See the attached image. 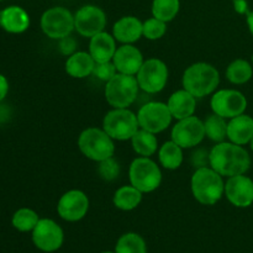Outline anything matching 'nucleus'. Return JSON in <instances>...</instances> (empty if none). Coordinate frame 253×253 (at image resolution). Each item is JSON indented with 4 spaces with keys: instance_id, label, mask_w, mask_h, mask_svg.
<instances>
[{
    "instance_id": "obj_1",
    "label": "nucleus",
    "mask_w": 253,
    "mask_h": 253,
    "mask_svg": "<svg viewBox=\"0 0 253 253\" xmlns=\"http://www.w3.org/2000/svg\"><path fill=\"white\" fill-rule=\"evenodd\" d=\"M209 166L222 177L230 178L245 174L251 167V157L242 146L224 141L209 152Z\"/></svg>"
},
{
    "instance_id": "obj_2",
    "label": "nucleus",
    "mask_w": 253,
    "mask_h": 253,
    "mask_svg": "<svg viewBox=\"0 0 253 253\" xmlns=\"http://www.w3.org/2000/svg\"><path fill=\"white\" fill-rule=\"evenodd\" d=\"M193 197L203 205H214L225 195V182L222 175L211 167H199L190 179Z\"/></svg>"
},
{
    "instance_id": "obj_3",
    "label": "nucleus",
    "mask_w": 253,
    "mask_h": 253,
    "mask_svg": "<svg viewBox=\"0 0 253 253\" xmlns=\"http://www.w3.org/2000/svg\"><path fill=\"white\" fill-rule=\"evenodd\" d=\"M182 83L183 89L195 98H204L216 90L220 83V74L212 64L198 62L185 69Z\"/></svg>"
},
{
    "instance_id": "obj_4",
    "label": "nucleus",
    "mask_w": 253,
    "mask_h": 253,
    "mask_svg": "<svg viewBox=\"0 0 253 253\" xmlns=\"http://www.w3.org/2000/svg\"><path fill=\"white\" fill-rule=\"evenodd\" d=\"M78 147L86 158L95 162L114 157L115 153L113 138L104 128L98 127H88L82 131L78 137Z\"/></svg>"
},
{
    "instance_id": "obj_5",
    "label": "nucleus",
    "mask_w": 253,
    "mask_h": 253,
    "mask_svg": "<svg viewBox=\"0 0 253 253\" xmlns=\"http://www.w3.org/2000/svg\"><path fill=\"white\" fill-rule=\"evenodd\" d=\"M138 90L140 85L135 76L118 73L106 82L105 99L113 108H128L137 98Z\"/></svg>"
},
{
    "instance_id": "obj_6",
    "label": "nucleus",
    "mask_w": 253,
    "mask_h": 253,
    "mask_svg": "<svg viewBox=\"0 0 253 253\" xmlns=\"http://www.w3.org/2000/svg\"><path fill=\"white\" fill-rule=\"evenodd\" d=\"M130 184L141 193H152L162 183V172L150 157H137L128 168Z\"/></svg>"
},
{
    "instance_id": "obj_7",
    "label": "nucleus",
    "mask_w": 253,
    "mask_h": 253,
    "mask_svg": "<svg viewBox=\"0 0 253 253\" xmlns=\"http://www.w3.org/2000/svg\"><path fill=\"white\" fill-rule=\"evenodd\" d=\"M103 128L113 140L126 141L132 138L140 125L137 115L127 108H114L104 118Z\"/></svg>"
},
{
    "instance_id": "obj_8",
    "label": "nucleus",
    "mask_w": 253,
    "mask_h": 253,
    "mask_svg": "<svg viewBox=\"0 0 253 253\" xmlns=\"http://www.w3.org/2000/svg\"><path fill=\"white\" fill-rule=\"evenodd\" d=\"M41 29L52 40L69 36L74 30V15L63 6L51 7L42 14Z\"/></svg>"
},
{
    "instance_id": "obj_9",
    "label": "nucleus",
    "mask_w": 253,
    "mask_h": 253,
    "mask_svg": "<svg viewBox=\"0 0 253 253\" xmlns=\"http://www.w3.org/2000/svg\"><path fill=\"white\" fill-rule=\"evenodd\" d=\"M140 89L148 94L160 93L168 82V67L158 58H150L143 62L136 74Z\"/></svg>"
},
{
    "instance_id": "obj_10",
    "label": "nucleus",
    "mask_w": 253,
    "mask_h": 253,
    "mask_svg": "<svg viewBox=\"0 0 253 253\" xmlns=\"http://www.w3.org/2000/svg\"><path fill=\"white\" fill-rule=\"evenodd\" d=\"M172 114L168 105L161 101H150L140 108L137 120L140 128L152 133H160L168 128L172 123Z\"/></svg>"
},
{
    "instance_id": "obj_11",
    "label": "nucleus",
    "mask_w": 253,
    "mask_h": 253,
    "mask_svg": "<svg viewBox=\"0 0 253 253\" xmlns=\"http://www.w3.org/2000/svg\"><path fill=\"white\" fill-rule=\"evenodd\" d=\"M212 113L224 119H232L245 114L247 99L241 91L235 89H221L214 93L210 100Z\"/></svg>"
},
{
    "instance_id": "obj_12",
    "label": "nucleus",
    "mask_w": 253,
    "mask_h": 253,
    "mask_svg": "<svg viewBox=\"0 0 253 253\" xmlns=\"http://www.w3.org/2000/svg\"><path fill=\"white\" fill-rule=\"evenodd\" d=\"M170 137L182 148L195 147L207 137L204 121L194 115L178 120V123L173 126Z\"/></svg>"
},
{
    "instance_id": "obj_13",
    "label": "nucleus",
    "mask_w": 253,
    "mask_h": 253,
    "mask_svg": "<svg viewBox=\"0 0 253 253\" xmlns=\"http://www.w3.org/2000/svg\"><path fill=\"white\" fill-rule=\"evenodd\" d=\"M106 26V15L95 5H84L74 14V30L83 37H93L103 32Z\"/></svg>"
},
{
    "instance_id": "obj_14",
    "label": "nucleus",
    "mask_w": 253,
    "mask_h": 253,
    "mask_svg": "<svg viewBox=\"0 0 253 253\" xmlns=\"http://www.w3.org/2000/svg\"><path fill=\"white\" fill-rule=\"evenodd\" d=\"M63 230L51 219H40L32 230V241L43 252H54L63 244Z\"/></svg>"
},
{
    "instance_id": "obj_15",
    "label": "nucleus",
    "mask_w": 253,
    "mask_h": 253,
    "mask_svg": "<svg viewBox=\"0 0 253 253\" xmlns=\"http://www.w3.org/2000/svg\"><path fill=\"white\" fill-rule=\"evenodd\" d=\"M89 210V198L78 189L68 190L58 200L57 211L63 220L76 222L83 219Z\"/></svg>"
},
{
    "instance_id": "obj_16",
    "label": "nucleus",
    "mask_w": 253,
    "mask_h": 253,
    "mask_svg": "<svg viewBox=\"0 0 253 253\" xmlns=\"http://www.w3.org/2000/svg\"><path fill=\"white\" fill-rule=\"evenodd\" d=\"M225 195L236 208H249L253 204V180L245 174L227 178Z\"/></svg>"
},
{
    "instance_id": "obj_17",
    "label": "nucleus",
    "mask_w": 253,
    "mask_h": 253,
    "mask_svg": "<svg viewBox=\"0 0 253 253\" xmlns=\"http://www.w3.org/2000/svg\"><path fill=\"white\" fill-rule=\"evenodd\" d=\"M118 73L136 76L143 64V56L133 44H123L116 48L113 58Z\"/></svg>"
},
{
    "instance_id": "obj_18",
    "label": "nucleus",
    "mask_w": 253,
    "mask_h": 253,
    "mask_svg": "<svg viewBox=\"0 0 253 253\" xmlns=\"http://www.w3.org/2000/svg\"><path fill=\"white\" fill-rule=\"evenodd\" d=\"M0 27L9 34H22L30 27V16L26 10L11 5L0 11Z\"/></svg>"
},
{
    "instance_id": "obj_19",
    "label": "nucleus",
    "mask_w": 253,
    "mask_h": 253,
    "mask_svg": "<svg viewBox=\"0 0 253 253\" xmlns=\"http://www.w3.org/2000/svg\"><path fill=\"white\" fill-rule=\"evenodd\" d=\"M113 36L123 44H132L143 36V22L135 16H124L114 24Z\"/></svg>"
},
{
    "instance_id": "obj_20",
    "label": "nucleus",
    "mask_w": 253,
    "mask_h": 253,
    "mask_svg": "<svg viewBox=\"0 0 253 253\" xmlns=\"http://www.w3.org/2000/svg\"><path fill=\"white\" fill-rule=\"evenodd\" d=\"M116 40L113 35L103 31L90 37L89 42V53L96 63L113 61L116 52Z\"/></svg>"
},
{
    "instance_id": "obj_21",
    "label": "nucleus",
    "mask_w": 253,
    "mask_h": 253,
    "mask_svg": "<svg viewBox=\"0 0 253 253\" xmlns=\"http://www.w3.org/2000/svg\"><path fill=\"white\" fill-rule=\"evenodd\" d=\"M253 137V118L246 114L230 119L227 123V138L230 142L244 146Z\"/></svg>"
},
{
    "instance_id": "obj_22",
    "label": "nucleus",
    "mask_w": 253,
    "mask_h": 253,
    "mask_svg": "<svg viewBox=\"0 0 253 253\" xmlns=\"http://www.w3.org/2000/svg\"><path fill=\"white\" fill-rule=\"evenodd\" d=\"M168 109L170 114L177 120L189 118L194 115L197 110V98L185 89L177 90L168 99Z\"/></svg>"
},
{
    "instance_id": "obj_23",
    "label": "nucleus",
    "mask_w": 253,
    "mask_h": 253,
    "mask_svg": "<svg viewBox=\"0 0 253 253\" xmlns=\"http://www.w3.org/2000/svg\"><path fill=\"white\" fill-rule=\"evenodd\" d=\"M95 61L89 52H74L66 61V72L73 78H85L93 74Z\"/></svg>"
},
{
    "instance_id": "obj_24",
    "label": "nucleus",
    "mask_w": 253,
    "mask_h": 253,
    "mask_svg": "<svg viewBox=\"0 0 253 253\" xmlns=\"http://www.w3.org/2000/svg\"><path fill=\"white\" fill-rule=\"evenodd\" d=\"M142 194L137 188L133 185H124L115 192L113 198V203L118 209L124 211H130L136 209L142 202Z\"/></svg>"
},
{
    "instance_id": "obj_25",
    "label": "nucleus",
    "mask_w": 253,
    "mask_h": 253,
    "mask_svg": "<svg viewBox=\"0 0 253 253\" xmlns=\"http://www.w3.org/2000/svg\"><path fill=\"white\" fill-rule=\"evenodd\" d=\"M131 145H132L133 151L141 157H150L157 152L158 140L156 137V133L138 128L137 132L131 138Z\"/></svg>"
},
{
    "instance_id": "obj_26",
    "label": "nucleus",
    "mask_w": 253,
    "mask_h": 253,
    "mask_svg": "<svg viewBox=\"0 0 253 253\" xmlns=\"http://www.w3.org/2000/svg\"><path fill=\"white\" fill-rule=\"evenodd\" d=\"M158 160L166 169H178L183 163V148L174 141H167L158 150Z\"/></svg>"
},
{
    "instance_id": "obj_27",
    "label": "nucleus",
    "mask_w": 253,
    "mask_h": 253,
    "mask_svg": "<svg viewBox=\"0 0 253 253\" xmlns=\"http://www.w3.org/2000/svg\"><path fill=\"white\" fill-rule=\"evenodd\" d=\"M205 136L214 142H224L227 137V123L222 116L211 114L204 120Z\"/></svg>"
},
{
    "instance_id": "obj_28",
    "label": "nucleus",
    "mask_w": 253,
    "mask_h": 253,
    "mask_svg": "<svg viewBox=\"0 0 253 253\" xmlns=\"http://www.w3.org/2000/svg\"><path fill=\"white\" fill-rule=\"evenodd\" d=\"M253 69L246 59H235L226 69V78L232 84H245L252 78Z\"/></svg>"
},
{
    "instance_id": "obj_29",
    "label": "nucleus",
    "mask_w": 253,
    "mask_h": 253,
    "mask_svg": "<svg viewBox=\"0 0 253 253\" xmlns=\"http://www.w3.org/2000/svg\"><path fill=\"white\" fill-rule=\"evenodd\" d=\"M40 221V217L35 210L29 208H21L15 214L12 215L11 224L17 231L29 232L36 227L37 222Z\"/></svg>"
},
{
    "instance_id": "obj_30",
    "label": "nucleus",
    "mask_w": 253,
    "mask_h": 253,
    "mask_svg": "<svg viewBox=\"0 0 253 253\" xmlns=\"http://www.w3.org/2000/svg\"><path fill=\"white\" fill-rule=\"evenodd\" d=\"M115 253H147L146 242L140 235L128 232L119 239Z\"/></svg>"
},
{
    "instance_id": "obj_31",
    "label": "nucleus",
    "mask_w": 253,
    "mask_h": 253,
    "mask_svg": "<svg viewBox=\"0 0 253 253\" xmlns=\"http://www.w3.org/2000/svg\"><path fill=\"white\" fill-rule=\"evenodd\" d=\"M179 0H153L152 15L161 21L169 22L179 12Z\"/></svg>"
},
{
    "instance_id": "obj_32",
    "label": "nucleus",
    "mask_w": 253,
    "mask_h": 253,
    "mask_svg": "<svg viewBox=\"0 0 253 253\" xmlns=\"http://www.w3.org/2000/svg\"><path fill=\"white\" fill-rule=\"evenodd\" d=\"M166 32H167V22L161 21L156 17H151L143 22V36L147 40L156 41L162 39Z\"/></svg>"
},
{
    "instance_id": "obj_33",
    "label": "nucleus",
    "mask_w": 253,
    "mask_h": 253,
    "mask_svg": "<svg viewBox=\"0 0 253 253\" xmlns=\"http://www.w3.org/2000/svg\"><path fill=\"white\" fill-rule=\"evenodd\" d=\"M98 173L106 182H113L120 174V165L114 160V157L99 162Z\"/></svg>"
},
{
    "instance_id": "obj_34",
    "label": "nucleus",
    "mask_w": 253,
    "mask_h": 253,
    "mask_svg": "<svg viewBox=\"0 0 253 253\" xmlns=\"http://www.w3.org/2000/svg\"><path fill=\"white\" fill-rule=\"evenodd\" d=\"M116 74H118V69H116L113 61L103 62V63H96L95 62V67L93 69V76L95 78L104 82H109Z\"/></svg>"
},
{
    "instance_id": "obj_35",
    "label": "nucleus",
    "mask_w": 253,
    "mask_h": 253,
    "mask_svg": "<svg viewBox=\"0 0 253 253\" xmlns=\"http://www.w3.org/2000/svg\"><path fill=\"white\" fill-rule=\"evenodd\" d=\"M76 47H77V42L73 37L67 36L63 37V39L59 40V51L62 52L66 56H71L76 52Z\"/></svg>"
},
{
    "instance_id": "obj_36",
    "label": "nucleus",
    "mask_w": 253,
    "mask_h": 253,
    "mask_svg": "<svg viewBox=\"0 0 253 253\" xmlns=\"http://www.w3.org/2000/svg\"><path fill=\"white\" fill-rule=\"evenodd\" d=\"M7 93H9V82H7L6 77L0 73V101L6 98Z\"/></svg>"
},
{
    "instance_id": "obj_37",
    "label": "nucleus",
    "mask_w": 253,
    "mask_h": 253,
    "mask_svg": "<svg viewBox=\"0 0 253 253\" xmlns=\"http://www.w3.org/2000/svg\"><path fill=\"white\" fill-rule=\"evenodd\" d=\"M235 10L240 14H245V12H249L247 10V1L246 0H234Z\"/></svg>"
},
{
    "instance_id": "obj_38",
    "label": "nucleus",
    "mask_w": 253,
    "mask_h": 253,
    "mask_svg": "<svg viewBox=\"0 0 253 253\" xmlns=\"http://www.w3.org/2000/svg\"><path fill=\"white\" fill-rule=\"evenodd\" d=\"M247 25H249L250 32H251L253 36V11L247 12Z\"/></svg>"
},
{
    "instance_id": "obj_39",
    "label": "nucleus",
    "mask_w": 253,
    "mask_h": 253,
    "mask_svg": "<svg viewBox=\"0 0 253 253\" xmlns=\"http://www.w3.org/2000/svg\"><path fill=\"white\" fill-rule=\"evenodd\" d=\"M250 145H251V150L253 151V137H252V140L250 141Z\"/></svg>"
},
{
    "instance_id": "obj_40",
    "label": "nucleus",
    "mask_w": 253,
    "mask_h": 253,
    "mask_svg": "<svg viewBox=\"0 0 253 253\" xmlns=\"http://www.w3.org/2000/svg\"><path fill=\"white\" fill-rule=\"evenodd\" d=\"M103 253H114V252H103Z\"/></svg>"
},
{
    "instance_id": "obj_41",
    "label": "nucleus",
    "mask_w": 253,
    "mask_h": 253,
    "mask_svg": "<svg viewBox=\"0 0 253 253\" xmlns=\"http://www.w3.org/2000/svg\"><path fill=\"white\" fill-rule=\"evenodd\" d=\"M252 62H253V56H252Z\"/></svg>"
},
{
    "instance_id": "obj_42",
    "label": "nucleus",
    "mask_w": 253,
    "mask_h": 253,
    "mask_svg": "<svg viewBox=\"0 0 253 253\" xmlns=\"http://www.w3.org/2000/svg\"><path fill=\"white\" fill-rule=\"evenodd\" d=\"M0 1H2V0H0Z\"/></svg>"
}]
</instances>
